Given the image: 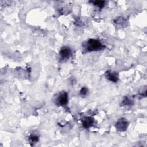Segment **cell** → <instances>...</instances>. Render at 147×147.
<instances>
[{
  "mask_svg": "<svg viewBox=\"0 0 147 147\" xmlns=\"http://www.w3.org/2000/svg\"><path fill=\"white\" fill-rule=\"evenodd\" d=\"M83 49L86 52H92L102 50L105 48V45L98 39H89L82 44Z\"/></svg>",
  "mask_w": 147,
  "mask_h": 147,
  "instance_id": "6da1fadb",
  "label": "cell"
},
{
  "mask_svg": "<svg viewBox=\"0 0 147 147\" xmlns=\"http://www.w3.org/2000/svg\"><path fill=\"white\" fill-rule=\"evenodd\" d=\"M68 102V93L65 91H61L56 95L55 97V103L57 106H65Z\"/></svg>",
  "mask_w": 147,
  "mask_h": 147,
  "instance_id": "7a4b0ae2",
  "label": "cell"
},
{
  "mask_svg": "<svg viewBox=\"0 0 147 147\" xmlns=\"http://www.w3.org/2000/svg\"><path fill=\"white\" fill-rule=\"evenodd\" d=\"M72 56V50L67 46L63 47L59 51V57L60 61H65L68 60Z\"/></svg>",
  "mask_w": 147,
  "mask_h": 147,
  "instance_id": "3957f363",
  "label": "cell"
},
{
  "mask_svg": "<svg viewBox=\"0 0 147 147\" xmlns=\"http://www.w3.org/2000/svg\"><path fill=\"white\" fill-rule=\"evenodd\" d=\"M129 126L127 120L124 118H121L118 120L115 125L116 129L120 131H125Z\"/></svg>",
  "mask_w": 147,
  "mask_h": 147,
  "instance_id": "277c9868",
  "label": "cell"
},
{
  "mask_svg": "<svg viewBox=\"0 0 147 147\" xmlns=\"http://www.w3.org/2000/svg\"><path fill=\"white\" fill-rule=\"evenodd\" d=\"M105 76L107 79L113 82H117L119 79V75L118 73L116 72H113L110 70H108L105 72Z\"/></svg>",
  "mask_w": 147,
  "mask_h": 147,
  "instance_id": "5b68a950",
  "label": "cell"
},
{
  "mask_svg": "<svg viewBox=\"0 0 147 147\" xmlns=\"http://www.w3.org/2000/svg\"><path fill=\"white\" fill-rule=\"evenodd\" d=\"M94 122V119L91 117H84L82 119V124L84 128L88 129L91 127Z\"/></svg>",
  "mask_w": 147,
  "mask_h": 147,
  "instance_id": "8992f818",
  "label": "cell"
},
{
  "mask_svg": "<svg viewBox=\"0 0 147 147\" xmlns=\"http://www.w3.org/2000/svg\"><path fill=\"white\" fill-rule=\"evenodd\" d=\"M133 101L127 96H125L121 103L122 106H130L133 105Z\"/></svg>",
  "mask_w": 147,
  "mask_h": 147,
  "instance_id": "52a82bcc",
  "label": "cell"
},
{
  "mask_svg": "<svg viewBox=\"0 0 147 147\" xmlns=\"http://www.w3.org/2000/svg\"><path fill=\"white\" fill-rule=\"evenodd\" d=\"M39 140L38 136L36 134H31L29 137V141L30 143L33 145L34 144H36L37 142H38Z\"/></svg>",
  "mask_w": 147,
  "mask_h": 147,
  "instance_id": "ba28073f",
  "label": "cell"
},
{
  "mask_svg": "<svg viewBox=\"0 0 147 147\" xmlns=\"http://www.w3.org/2000/svg\"><path fill=\"white\" fill-rule=\"evenodd\" d=\"M94 5L96 6L99 9H102L105 6V1H90Z\"/></svg>",
  "mask_w": 147,
  "mask_h": 147,
  "instance_id": "9c48e42d",
  "label": "cell"
},
{
  "mask_svg": "<svg viewBox=\"0 0 147 147\" xmlns=\"http://www.w3.org/2000/svg\"><path fill=\"white\" fill-rule=\"evenodd\" d=\"M88 90L87 87H83L81 88L80 91V95L82 96V97H84L86 96L88 94Z\"/></svg>",
  "mask_w": 147,
  "mask_h": 147,
  "instance_id": "30bf717a",
  "label": "cell"
}]
</instances>
